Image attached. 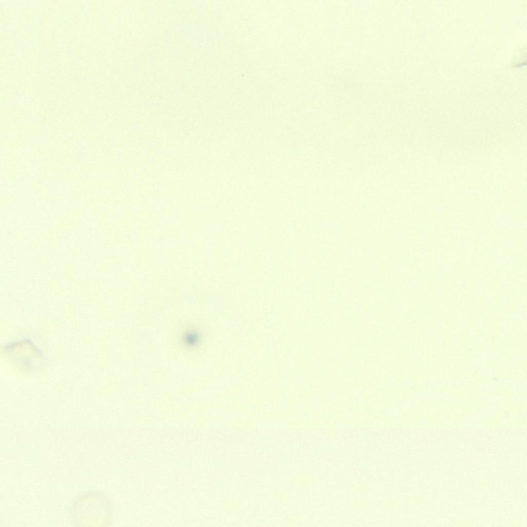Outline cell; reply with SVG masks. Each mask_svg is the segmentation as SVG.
Returning a JSON list of instances; mask_svg holds the SVG:
<instances>
[{"label": "cell", "instance_id": "cell-1", "mask_svg": "<svg viewBox=\"0 0 527 527\" xmlns=\"http://www.w3.org/2000/svg\"><path fill=\"white\" fill-rule=\"evenodd\" d=\"M4 351L16 365L29 371L38 368L43 359L41 352L29 340L9 343L5 347Z\"/></svg>", "mask_w": 527, "mask_h": 527}, {"label": "cell", "instance_id": "cell-2", "mask_svg": "<svg viewBox=\"0 0 527 527\" xmlns=\"http://www.w3.org/2000/svg\"><path fill=\"white\" fill-rule=\"evenodd\" d=\"M96 493L84 494L78 498L73 506V518L75 521L81 523L87 524L97 523V519L99 513V509L101 507L98 504L101 499Z\"/></svg>", "mask_w": 527, "mask_h": 527}]
</instances>
